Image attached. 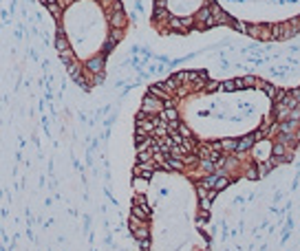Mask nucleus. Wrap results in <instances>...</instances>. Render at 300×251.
Wrapping results in <instances>:
<instances>
[{"label": "nucleus", "mask_w": 300, "mask_h": 251, "mask_svg": "<svg viewBox=\"0 0 300 251\" xmlns=\"http://www.w3.org/2000/svg\"><path fill=\"white\" fill-rule=\"evenodd\" d=\"M55 27V51L69 75L93 90L106 75V62L126 35L128 16L119 0H40Z\"/></svg>", "instance_id": "nucleus-1"}, {"label": "nucleus", "mask_w": 300, "mask_h": 251, "mask_svg": "<svg viewBox=\"0 0 300 251\" xmlns=\"http://www.w3.org/2000/svg\"><path fill=\"white\" fill-rule=\"evenodd\" d=\"M153 27L161 35H188L214 27H234L247 33L249 29L225 14L216 0H155Z\"/></svg>", "instance_id": "nucleus-2"}]
</instances>
